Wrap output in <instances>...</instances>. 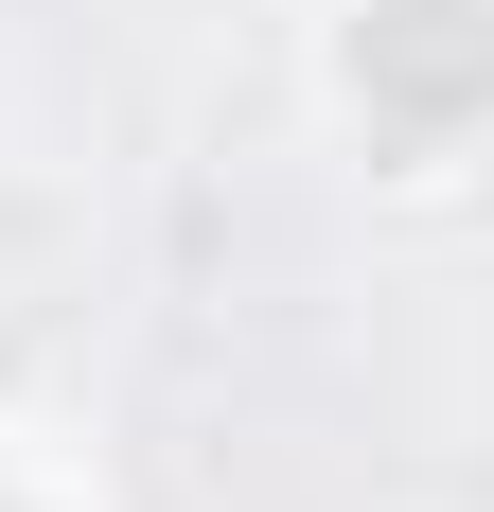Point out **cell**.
Returning <instances> with one entry per match:
<instances>
[{
    "label": "cell",
    "instance_id": "obj_1",
    "mask_svg": "<svg viewBox=\"0 0 494 512\" xmlns=\"http://www.w3.org/2000/svg\"><path fill=\"white\" fill-rule=\"evenodd\" d=\"M353 89H371V124H406V142L477 124V106H494V0H371Z\"/></svg>",
    "mask_w": 494,
    "mask_h": 512
}]
</instances>
